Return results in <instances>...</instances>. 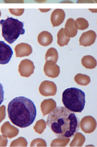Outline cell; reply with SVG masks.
Masks as SVG:
<instances>
[{
  "label": "cell",
  "mask_w": 97,
  "mask_h": 147,
  "mask_svg": "<svg viewBox=\"0 0 97 147\" xmlns=\"http://www.w3.org/2000/svg\"><path fill=\"white\" fill-rule=\"evenodd\" d=\"M80 122L74 113L64 107H56L47 118V125L60 138L73 137L80 130Z\"/></svg>",
  "instance_id": "1"
},
{
  "label": "cell",
  "mask_w": 97,
  "mask_h": 147,
  "mask_svg": "<svg viewBox=\"0 0 97 147\" xmlns=\"http://www.w3.org/2000/svg\"><path fill=\"white\" fill-rule=\"evenodd\" d=\"M8 113L13 125L26 128L33 123L37 115V109L32 100L24 96H18L9 102Z\"/></svg>",
  "instance_id": "2"
},
{
  "label": "cell",
  "mask_w": 97,
  "mask_h": 147,
  "mask_svg": "<svg viewBox=\"0 0 97 147\" xmlns=\"http://www.w3.org/2000/svg\"><path fill=\"white\" fill-rule=\"evenodd\" d=\"M62 101L64 107L72 112L81 113L85 105V94L80 89L72 87L62 93Z\"/></svg>",
  "instance_id": "3"
},
{
  "label": "cell",
  "mask_w": 97,
  "mask_h": 147,
  "mask_svg": "<svg viewBox=\"0 0 97 147\" xmlns=\"http://www.w3.org/2000/svg\"><path fill=\"white\" fill-rule=\"evenodd\" d=\"M2 26V35L4 39L9 44L15 42L20 35L25 34L24 23L13 18H8L0 21Z\"/></svg>",
  "instance_id": "4"
},
{
  "label": "cell",
  "mask_w": 97,
  "mask_h": 147,
  "mask_svg": "<svg viewBox=\"0 0 97 147\" xmlns=\"http://www.w3.org/2000/svg\"><path fill=\"white\" fill-rule=\"evenodd\" d=\"M80 126L85 133L91 134L97 128V121L92 116L84 117L80 122Z\"/></svg>",
  "instance_id": "5"
},
{
  "label": "cell",
  "mask_w": 97,
  "mask_h": 147,
  "mask_svg": "<svg viewBox=\"0 0 97 147\" xmlns=\"http://www.w3.org/2000/svg\"><path fill=\"white\" fill-rule=\"evenodd\" d=\"M35 66L33 62L25 59L21 61L18 66V72L23 77L28 78L34 73Z\"/></svg>",
  "instance_id": "6"
},
{
  "label": "cell",
  "mask_w": 97,
  "mask_h": 147,
  "mask_svg": "<svg viewBox=\"0 0 97 147\" xmlns=\"http://www.w3.org/2000/svg\"><path fill=\"white\" fill-rule=\"evenodd\" d=\"M39 91L40 94L44 96H54L57 92V86L54 82L45 80L41 83Z\"/></svg>",
  "instance_id": "7"
},
{
  "label": "cell",
  "mask_w": 97,
  "mask_h": 147,
  "mask_svg": "<svg viewBox=\"0 0 97 147\" xmlns=\"http://www.w3.org/2000/svg\"><path fill=\"white\" fill-rule=\"evenodd\" d=\"M13 55L11 48L3 41H0V64L5 65L8 64Z\"/></svg>",
  "instance_id": "8"
},
{
  "label": "cell",
  "mask_w": 97,
  "mask_h": 147,
  "mask_svg": "<svg viewBox=\"0 0 97 147\" xmlns=\"http://www.w3.org/2000/svg\"><path fill=\"white\" fill-rule=\"evenodd\" d=\"M97 38L96 33L93 30H89L83 33L79 39L80 45L85 47H90L95 43Z\"/></svg>",
  "instance_id": "9"
},
{
  "label": "cell",
  "mask_w": 97,
  "mask_h": 147,
  "mask_svg": "<svg viewBox=\"0 0 97 147\" xmlns=\"http://www.w3.org/2000/svg\"><path fill=\"white\" fill-rule=\"evenodd\" d=\"M45 75L51 78H57L60 74L59 66L51 61H46L43 67Z\"/></svg>",
  "instance_id": "10"
},
{
  "label": "cell",
  "mask_w": 97,
  "mask_h": 147,
  "mask_svg": "<svg viewBox=\"0 0 97 147\" xmlns=\"http://www.w3.org/2000/svg\"><path fill=\"white\" fill-rule=\"evenodd\" d=\"M1 131L6 138H12L18 135L19 129L16 127L11 125L9 122L7 121L1 126Z\"/></svg>",
  "instance_id": "11"
},
{
  "label": "cell",
  "mask_w": 97,
  "mask_h": 147,
  "mask_svg": "<svg viewBox=\"0 0 97 147\" xmlns=\"http://www.w3.org/2000/svg\"><path fill=\"white\" fill-rule=\"evenodd\" d=\"M66 18V13L64 10L56 9L51 14V21L53 27L59 26L63 23Z\"/></svg>",
  "instance_id": "12"
},
{
  "label": "cell",
  "mask_w": 97,
  "mask_h": 147,
  "mask_svg": "<svg viewBox=\"0 0 97 147\" xmlns=\"http://www.w3.org/2000/svg\"><path fill=\"white\" fill-rule=\"evenodd\" d=\"M41 111L43 117L49 114L56 108V103L53 99L44 100L40 105Z\"/></svg>",
  "instance_id": "13"
},
{
  "label": "cell",
  "mask_w": 97,
  "mask_h": 147,
  "mask_svg": "<svg viewBox=\"0 0 97 147\" xmlns=\"http://www.w3.org/2000/svg\"><path fill=\"white\" fill-rule=\"evenodd\" d=\"M16 57L29 56L32 53V48L29 44L21 43L15 47Z\"/></svg>",
  "instance_id": "14"
},
{
  "label": "cell",
  "mask_w": 97,
  "mask_h": 147,
  "mask_svg": "<svg viewBox=\"0 0 97 147\" xmlns=\"http://www.w3.org/2000/svg\"><path fill=\"white\" fill-rule=\"evenodd\" d=\"M53 40V36L50 32L43 31L40 32L38 36V42L43 47H47L52 43Z\"/></svg>",
  "instance_id": "15"
},
{
  "label": "cell",
  "mask_w": 97,
  "mask_h": 147,
  "mask_svg": "<svg viewBox=\"0 0 97 147\" xmlns=\"http://www.w3.org/2000/svg\"><path fill=\"white\" fill-rule=\"evenodd\" d=\"M78 30L74 26V20L73 18H69L65 24L64 32L65 35L69 38L75 37L77 34Z\"/></svg>",
  "instance_id": "16"
},
{
  "label": "cell",
  "mask_w": 97,
  "mask_h": 147,
  "mask_svg": "<svg viewBox=\"0 0 97 147\" xmlns=\"http://www.w3.org/2000/svg\"><path fill=\"white\" fill-rule=\"evenodd\" d=\"M82 65L86 69H94L97 66V61L92 56L87 55L83 57L81 60Z\"/></svg>",
  "instance_id": "17"
},
{
  "label": "cell",
  "mask_w": 97,
  "mask_h": 147,
  "mask_svg": "<svg viewBox=\"0 0 97 147\" xmlns=\"http://www.w3.org/2000/svg\"><path fill=\"white\" fill-rule=\"evenodd\" d=\"M59 59V54L57 50L54 48H50L45 55V60L46 61H51L56 64Z\"/></svg>",
  "instance_id": "18"
},
{
  "label": "cell",
  "mask_w": 97,
  "mask_h": 147,
  "mask_svg": "<svg viewBox=\"0 0 97 147\" xmlns=\"http://www.w3.org/2000/svg\"><path fill=\"white\" fill-rule=\"evenodd\" d=\"M74 135V139L70 144V147H82L85 142L84 135L79 132H77Z\"/></svg>",
  "instance_id": "19"
},
{
  "label": "cell",
  "mask_w": 97,
  "mask_h": 147,
  "mask_svg": "<svg viewBox=\"0 0 97 147\" xmlns=\"http://www.w3.org/2000/svg\"><path fill=\"white\" fill-rule=\"evenodd\" d=\"M75 82L79 85L85 86L91 82L90 77L83 74H76L74 77Z\"/></svg>",
  "instance_id": "20"
},
{
  "label": "cell",
  "mask_w": 97,
  "mask_h": 147,
  "mask_svg": "<svg viewBox=\"0 0 97 147\" xmlns=\"http://www.w3.org/2000/svg\"><path fill=\"white\" fill-rule=\"evenodd\" d=\"M58 44L60 47H63L65 45H67L69 41L70 38L67 37L64 32V28H61L58 33Z\"/></svg>",
  "instance_id": "21"
},
{
  "label": "cell",
  "mask_w": 97,
  "mask_h": 147,
  "mask_svg": "<svg viewBox=\"0 0 97 147\" xmlns=\"http://www.w3.org/2000/svg\"><path fill=\"white\" fill-rule=\"evenodd\" d=\"M74 26L77 30H84L89 28V22L84 18H78L74 21Z\"/></svg>",
  "instance_id": "22"
},
{
  "label": "cell",
  "mask_w": 97,
  "mask_h": 147,
  "mask_svg": "<svg viewBox=\"0 0 97 147\" xmlns=\"http://www.w3.org/2000/svg\"><path fill=\"white\" fill-rule=\"evenodd\" d=\"M70 141V138H57L52 141L51 147H66Z\"/></svg>",
  "instance_id": "23"
},
{
  "label": "cell",
  "mask_w": 97,
  "mask_h": 147,
  "mask_svg": "<svg viewBox=\"0 0 97 147\" xmlns=\"http://www.w3.org/2000/svg\"><path fill=\"white\" fill-rule=\"evenodd\" d=\"M47 127L46 122L43 119L37 121L33 127L34 131L39 134H41L46 129Z\"/></svg>",
  "instance_id": "24"
},
{
  "label": "cell",
  "mask_w": 97,
  "mask_h": 147,
  "mask_svg": "<svg viewBox=\"0 0 97 147\" xmlns=\"http://www.w3.org/2000/svg\"><path fill=\"white\" fill-rule=\"evenodd\" d=\"M27 144L28 143L25 138L20 137L13 141L10 147H27Z\"/></svg>",
  "instance_id": "25"
},
{
  "label": "cell",
  "mask_w": 97,
  "mask_h": 147,
  "mask_svg": "<svg viewBox=\"0 0 97 147\" xmlns=\"http://www.w3.org/2000/svg\"><path fill=\"white\" fill-rule=\"evenodd\" d=\"M31 147H47L46 141L42 138H35L33 140L30 144Z\"/></svg>",
  "instance_id": "26"
},
{
  "label": "cell",
  "mask_w": 97,
  "mask_h": 147,
  "mask_svg": "<svg viewBox=\"0 0 97 147\" xmlns=\"http://www.w3.org/2000/svg\"><path fill=\"white\" fill-rule=\"evenodd\" d=\"M5 106L4 105H2L0 107V123L5 119Z\"/></svg>",
  "instance_id": "27"
},
{
  "label": "cell",
  "mask_w": 97,
  "mask_h": 147,
  "mask_svg": "<svg viewBox=\"0 0 97 147\" xmlns=\"http://www.w3.org/2000/svg\"><path fill=\"white\" fill-rule=\"evenodd\" d=\"M8 144V139L3 135H0V147H6Z\"/></svg>",
  "instance_id": "28"
},
{
  "label": "cell",
  "mask_w": 97,
  "mask_h": 147,
  "mask_svg": "<svg viewBox=\"0 0 97 147\" xmlns=\"http://www.w3.org/2000/svg\"><path fill=\"white\" fill-rule=\"evenodd\" d=\"M4 93L3 87L2 85L0 83V105L3 102L4 100Z\"/></svg>",
  "instance_id": "29"
},
{
  "label": "cell",
  "mask_w": 97,
  "mask_h": 147,
  "mask_svg": "<svg viewBox=\"0 0 97 147\" xmlns=\"http://www.w3.org/2000/svg\"><path fill=\"white\" fill-rule=\"evenodd\" d=\"M77 3H94L93 0H78Z\"/></svg>",
  "instance_id": "30"
},
{
  "label": "cell",
  "mask_w": 97,
  "mask_h": 147,
  "mask_svg": "<svg viewBox=\"0 0 97 147\" xmlns=\"http://www.w3.org/2000/svg\"><path fill=\"white\" fill-rule=\"evenodd\" d=\"M39 10L41 12V13H46L49 11L51 10V9H39Z\"/></svg>",
  "instance_id": "31"
},
{
  "label": "cell",
  "mask_w": 97,
  "mask_h": 147,
  "mask_svg": "<svg viewBox=\"0 0 97 147\" xmlns=\"http://www.w3.org/2000/svg\"><path fill=\"white\" fill-rule=\"evenodd\" d=\"M61 3H73V2L69 0H64L62 2H61Z\"/></svg>",
  "instance_id": "32"
},
{
  "label": "cell",
  "mask_w": 97,
  "mask_h": 147,
  "mask_svg": "<svg viewBox=\"0 0 97 147\" xmlns=\"http://www.w3.org/2000/svg\"><path fill=\"white\" fill-rule=\"evenodd\" d=\"M47 0H34L35 2L37 3H45L46 2Z\"/></svg>",
  "instance_id": "33"
},
{
  "label": "cell",
  "mask_w": 97,
  "mask_h": 147,
  "mask_svg": "<svg viewBox=\"0 0 97 147\" xmlns=\"http://www.w3.org/2000/svg\"><path fill=\"white\" fill-rule=\"evenodd\" d=\"M0 15H1V13H0Z\"/></svg>",
  "instance_id": "34"
}]
</instances>
